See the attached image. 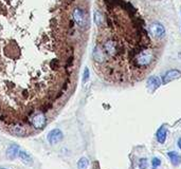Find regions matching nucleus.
Instances as JSON below:
<instances>
[{"mask_svg": "<svg viewBox=\"0 0 181 169\" xmlns=\"http://www.w3.org/2000/svg\"><path fill=\"white\" fill-rule=\"evenodd\" d=\"M154 60V53L151 50L148 49H144L143 51L138 53L136 57L133 58V63H135L136 67L140 68V67H147L151 61Z\"/></svg>", "mask_w": 181, "mask_h": 169, "instance_id": "f257e3e1", "label": "nucleus"}, {"mask_svg": "<svg viewBox=\"0 0 181 169\" xmlns=\"http://www.w3.org/2000/svg\"><path fill=\"white\" fill-rule=\"evenodd\" d=\"M28 122L34 127L35 129H42V128H44V126H46V124H47V119L44 112L38 111V112L31 114L28 119Z\"/></svg>", "mask_w": 181, "mask_h": 169, "instance_id": "f03ea898", "label": "nucleus"}, {"mask_svg": "<svg viewBox=\"0 0 181 169\" xmlns=\"http://www.w3.org/2000/svg\"><path fill=\"white\" fill-rule=\"evenodd\" d=\"M62 139H64V133L59 129H53L47 135V140L51 145H55V144L59 143L62 141Z\"/></svg>", "mask_w": 181, "mask_h": 169, "instance_id": "7ed1b4c3", "label": "nucleus"}, {"mask_svg": "<svg viewBox=\"0 0 181 169\" xmlns=\"http://www.w3.org/2000/svg\"><path fill=\"white\" fill-rule=\"evenodd\" d=\"M73 20H74L75 23L80 26V28H85L86 26V20L87 18L85 17V13L84 11L80 8H75L74 11H73Z\"/></svg>", "mask_w": 181, "mask_h": 169, "instance_id": "20e7f679", "label": "nucleus"}, {"mask_svg": "<svg viewBox=\"0 0 181 169\" xmlns=\"http://www.w3.org/2000/svg\"><path fill=\"white\" fill-rule=\"evenodd\" d=\"M149 32L157 38H163L165 36V29L159 22H154L149 26Z\"/></svg>", "mask_w": 181, "mask_h": 169, "instance_id": "39448f33", "label": "nucleus"}, {"mask_svg": "<svg viewBox=\"0 0 181 169\" xmlns=\"http://www.w3.org/2000/svg\"><path fill=\"white\" fill-rule=\"evenodd\" d=\"M9 129H10V132L12 133V134L17 135V136H24V135H27L26 127L20 125V124H13V125H10Z\"/></svg>", "mask_w": 181, "mask_h": 169, "instance_id": "423d86ee", "label": "nucleus"}, {"mask_svg": "<svg viewBox=\"0 0 181 169\" xmlns=\"http://www.w3.org/2000/svg\"><path fill=\"white\" fill-rule=\"evenodd\" d=\"M181 76V72L178 70H169L165 73V75L162 78V83L164 84H166L169 81H174V79H177Z\"/></svg>", "mask_w": 181, "mask_h": 169, "instance_id": "0eeeda50", "label": "nucleus"}, {"mask_svg": "<svg viewBox=\"0 0 181 169\" xmlns=\"http://www.w3.org/2000/svg\"><path fill=\"white\" fill-rule=\"evenodd\" d=\"M18 152H19V147L16 144H12V145L8 148V150H6V157L10 160H14L15 157H17Z\"/></svg>", "mask_w": 181, "mask_h": 169, "instance_id": "6e6552de", "label": "nucleus"}, {"mask_svg": "<svg viewBox=\"0 0 181 169\" xmlns=\"http://www.w3.org/2000/svg\"><path fill=\"white\" fill-rule=\"evenodd\" d=\"M166 133H167V130H166V127L165 126H161L160 128L158 129L157 140L160 144H163L165 142V140H166Z\"/></svg>", "mask_w": 181, "mask_h": 169, "instance_id": "1a4fd4ad", "label": "nucleus"}, {"mask_svg": "<svg viewBox=\"0 0 181 169\" xmlns=\"http://www.w3.org/2000/svg\"><path fill=\"white\" fill-rule=\"evenodd\" d=\"M18 157H19V159L22 161V163H24L26 165H32L33 160L28 152H26V151H19Z\"/></svg>", "mask_w": 181, "mask_h": 169, "instance_id": "9d476101", "label": "nucleus"}, {"mask_svg": "<svg viewBox=\"0 0 181 169\" xmlns=\"http://www.w3.org/2000/svg\"><path fill=\"white\" fill-rule=\"evenodd\" d=\"M147 84L151 91H155L160 86V79L158 77H149L147 81Z\"/></svg>", "mask_w": 181, "mask_h": 169, "instance_id": "9b49d317", "label": "nucleus"}, {"mask_svg": "<svg viewBox=\"0 0 181 169\" xmlns=\"http://www.w3.org/2000/svg\"><path fill=\"white\" fill-rule=\"evenodd\" d=\"M169 159H171L172 164H173V165L177 166L181 163V157L178 154L177 152H175V151H169Z\"/></svg>", "mask_w": 181, "mask_h": 169, "instance_id": "f8f14e48", "label": "nucleus"}, {"mask_svg": "<svg viewBox=\"0 0 181 169\" xmlns=\"http://www.w3.org/2000/svg\"><path fill=\"white\" fill-rule=\"evenodd\" d=\"M104 16L102 15V13L100 12V11L95 10L94 11V22L95 24H97L98 26H102L103 24H104Z\"/></svg>", "mask_w": 181, "mask_h": 169, "instance_id": "ddd939ff", "label": "nucleus"}, {"mask_svg": "<svg viewBox=\"0 0 181 169\" xmlns=\"http://www.w3.org/2000/svg\"><path fill=\"white\" fill-rule=\"evenodd\" d=\"M89 165V161L87 157H80V161L77 162V168L79 169H87Z\"/></svg>", "mask_w": 181, "mask_h": 169, "instance_id": "4468645a", "label": "nucleus"}, {"mask_svg": "<svg viewBox=\"0 0 181 169\" xmlns=\"http://www.w3.org/2000/svg\"><path fill=\"white\" fill-rule=\"evenodd\" d=\"M147 165H148V163H147L146 159H140V161H139V168L140 169H146Z\"/></svg>", "mask_w": 181, "mask_h": 169, "instance_id": "2eb2a0df", "label": "nucleus"}, {"mask_svg": "<svg viewBox=\"0 0 181 169\" xmlns=\"http://www.w3.org/2000/svg\"><path fill=\"white\" fill-rule=\"evenodd\" d=\"M151 164H153L154 168H157V167H159V166L161 165V161L159 159H157V157H154L153 161H151Z\"/></svg>", "mask_w": 181, "mask_h": 169, "instance_id": "dca6fc26", "label": "nucleus"}, {"mask_svg": "<svg viewBox=\"0 0 181 169\" xmlns=\"http://www.w3.org/2000/svg\"><path fill=\"white\" fill-rule=\"evenodd\" d=\"M89 78V70L88 68H85V71H84V78H83V83H86L87 81H88Z\"/></svg>", "mask_w": 181, "mask_h": 169, "instance_id": "f3484780", "label": "nucleus"}, {"mask_svg": "<svg viewBox=\"0 0 181 169\" xmlns=\"http://www.w3.org/2000/svg\"><path fill=\"white\" fill-rule=\"evenodd\" d=\"M178 147L180 148V150H181V137L179 140H178Z\"/></svg>", "mask_w": 181, "mask_h": 169, "instance_id": "a211bd4d", "label": "nucleus"}, {"mask_svg": "<svg viewBox=\"0 0 181 169\" xmlns=\"http://www.w3.org/2000/svg\"><path fill=\"white\" fill-rule=\"evenodd\" d=\"M0 169H6V168H0Z\"/></svg>", "mask_w": 181, "mask_h": 169, "instance_id": "6ab92c4d", "label": "nucleus"}]
</instances>
